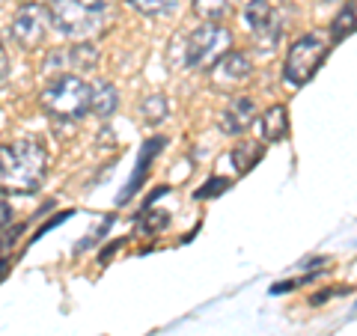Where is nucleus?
<instances>
[{"mask_svg":"<svg viewBox=\"0 0 357 336\" xmlns=\"http://www.w3.org/2000/svg\"><path fill=\"white\" fill-rule=\"evenodd\" d=\"M51 66H66V69L72 72H89L98 66V48L93 42H75L72 48H57L48 57V66L45 69H51Z\"/></svg>","mask_w":357,"mask_h":336,"instance_id":"obj_8","label":"nucleus"},{"mask_svg":"<svg viewBox=\"0 0 357 336\" xmlns=\"http://www.w3.org/2000/svg\"><path fill=\"white\" fill-rule=\"evenodd\" d=\"M128 3L143 15H170L176 9V0H128Z\"/></svg>","mask_w":357,"mask_h":336,"instance_id":"obj_15","label":"nucleus"},{"mask_svg":"<svg viewBox=\"0 0 357 336\" xmlns=\"http://www.w3.org/2000/svg\"><path fill=\"white\" fill-rule=\"evenodd\" d=\"M140 114L149 125H158V122H164V116H167V98L164 96H149L146 102L140 105Z\"/></svg>","mask_w":357,"mask_h":336,"instance_id":"obj_14","label":"nucleus"},{"mask_svg":"<svg viewBox=\"0 0 357 336\" xmlns=\"http://www.w3.org/2000/svg\"><path fill=\"white\" fill-rule=\"evenodd\" d=\"M256 119H259V116H256V102H253V98L236 96V98H229L227 110H223L220 128L227 131V134H244Z\"/></svg>","mask_w":357,"mask_h":336,"instance_id":"obj_9","label":"nucleus"},{"mask_svg":"<svg viewBox=\"0 0 357 336\" xmlns=\"http://www.w3.org/2000/svg\"><path fill=\"white\" fill-rule=\"evenodd\" d=\"M27 3H48V6H51L54 0H27Z\"/></svg>","mask_w":357,"mask_h":336,"instance_id":"obj_19","label":"nucleus"},{"mask_svg":"<svg viewBox=\"0 0 357 336\" xmlns=\"http://www.w3.org/2000/svg\"><path fill=\"white\" fill-rule=\"evenodd\" d=\"M185 66L188 69H215V66L232 51V33L220 24H208L191 30L185 36Z\"/></svg>","mask_w":357,"mask_h":336,"instance_id":"obj_4","label":"nucleus"},{"mask_svg":"<svg viewBox=\"0 0 357 336\" xmlns=\"http://www.w3.org/2000/svg\"><path fill=\"white\" fill-rule=\"evenodd\" d=\"M54 30L75 42H89L114 18V0H54Z\"/></svg>","mask_w":357,"mask_h":336,"instance_id":"obj_1","label":"nucleus"},{"mask_svg":"<svg viewBox=\"0 0 357 336\" xmlns=\"http://www.w3.org/2000/svg\"><path fill=\"white\" fill-rule=\"evenodd\" d=\"M256 122H259L262 140H268V143H277V140H283L289 134V114H286L283 105H274V107L262 110Z\"/></svg>","mask_w":357,"mask_h":336,"instance_id":"obj_10","label":"nucleus"},{"mask_svg":"<svg viewBox=\"0 0 357 336\" xmlns=\"http://www.w3.org/2000/svg\"><path fill=\"white\" fill-rule=\"evenodd\" d=\"M357 30V13H354V6H342L340 9V15L333 18V24H331V39L333 42H340L342 36H349V33Z\"/></svg>","mask_w":357,"mask_h":336,"instance_id":"obj_13","label":"nucleus"},{"mask_svg":"<svg viewBox=\"0 0 357 336\" xmlns=\"http://www.w3.org/2000/svg\"><path fill=\"white\" fill-rule=\"evenodd\" d=\"M328 57V42L319 36V33H307V36H301L292 48L286 54V63H283V75H286V84L292 86H301L307 84L316 69Z\"/></svg>","mask_w":357,"mask_h":336,"instance_id":"obj_5","label":"nucleus"},{"mask_svg":"<svg viewBox=\"0 0 357 336\" xmlns=\"http://www.w3.org/2000/svg\"><path fill=\"white\" fill-rule=\"evenodd\" d=\"M0 161H3V188L15 190V194H33L48 170V155L39 143L33 140H18V143H6L0 149Z\"/></svg>","mask_w":357,"mask_h":336,"instance_id":"obj_2","label":"nucleus"},{"mask_svg":"<svg viewBox=\"0 0 357 336\" xmlns=\"http://www.w3.org/2000/svg\"><path fill=\"white\" fill-rule=\"evenodd\" d=\"M191 6H194V13L203 21H208V24H218V21L229 18L232 13H236L238 0H191Z\"/></svg>","mask_w":357,"mask_h":336,"instance_id":"obj_12","label":"nucleus"},{"mask_svg":"<svg viewBox=\"0 0 357 336\" xmlns=\"http://www.w3.org/2000/svg\"><path fill=\"white\" fill-rule=\"evenodd\" d=\"M48 27H54V18H51V6L45 3H24L15 13L13 18V39L21 45L24 51H33L39 48L45 33H48Z\"/></svg>","mask_w":357,"mask_h":336,"instance_id":"obj_6","label":"nucleus"},{"mask_svg":"<svg viewBox=\"0 0 357 336\" xmlns=\"http://www.w3.org/2000/svg\"><path fill=\"white\" fill-rule=\"evenodd\" d=\"M259 146L256 143H238L236 149H232V161H236V167H238V173H244V170H250V164L259 158Z\"/></svg>","mask_w":357,"mask_h":336,"instance_id":"obj_16","label":"nucleus"},{"mask_svg":"<svg viewBox=\"0 0 357 336\" xmlns=\"http://www.w3.org/2000/svg\"><path fill=\"white\" fill-rule=\"evenodd\" d=\"M9 220H13V211H9V199H3V227H9Z\"/></svg>","mask_w":357,"mask_h":336,"instance_id":"obj_18","label":"nucleus"},{"mask_svg":"<svg viewBox=\"0 0 357 336\" xmlns=\"http://www.w3.org/2000/svg\"><path fill=\"white\" fill-rule=\"evenodd\" d=\"M250 75H253V60H250V54H244V51H229L227 57L208 72L211 84H215L218 89L238 86V84L248 81Z\"/></svg>","mask_w":357,"mask_h":336,"instance_id":"obj_7","label":"nucleus"},{"mask_svg":"<svg viewBox=\"0 0 357 336\" xmlns=\"http://www.w3.org/2000/svg\"><path fill=\"white\" fill-rule=\"evenodd\" d=\"M116 107H119V93H116V86L107 84V81L93 84V114H96L98 119H107V116L116 114Z\"/></svg>","mask_w":357,"mask_h":336,"instance_id":"obj_11","label":"nucleus"},{"mask_svg":"<svg viewBox=\"0 0 357 336\" xmlns=\"http://www.w3.org/2000/svg\"><path fill=\"white\" fill-rule=\"evenodd\" d=\"M42 110L51 119L75 122L93 110V86L77 75H60L42 89Z\"/></svg>","mask_w":357,"mask_h":336,"instance_id":"obj_3","label":"nucleus"},{"mask_svg":"<svg viewBox=\"0 0 357 336\" xmlns=\"http://www.w3.org/2000/svg\"><path fill=\"white\" fill-rule=\"evenodd\" d=\"M229 182H227V178H211V182H206L203 188H199L197 190V199H208V197H215V190H223V188H227Z\"/></svg>","mask_w":357,"mask_h":336,"instance_id":"obj_17","label":"nucleus"}]
</instances>
